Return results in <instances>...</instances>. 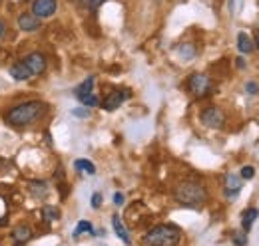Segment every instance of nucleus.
I'll use <instances>...</instances> for the list:
<instances>
[{
  "label": "nucleus",
  "mask_w": 259,
  "mask_h": 246,
  "mask_svg": "<svg viewBox=\"0 0 259 246\" xmlns=\"http://www.w3.org/2000/svg\"><path fill=\"white\" fill-rule=\"evenodd\" d=\"M12 238L16 240V242H28L30 238H32V230H30V226H16L14 230H12Z\"/></svg>",
  "instance_id": "2eb2a0df"
},
{
  "label": "nucleus",
  "mask_w": 259,
  "mask_h": 246,
  "mask_svg": "<svg viewBox=\"0 0 259 246\" xmlns=\"http://www.w3.org/2000/svg\"><path fill=\"white\" fill-rule=\"evenodd\" d=\"M46 109H48V105L44 101H40V99L24 101V103L14 105L12 109H8L6 115H4V121L8 125H12V127H16V129H22V127H28V125L36 123L38 119H42Z\"/></svg>",
  "instance_id": "f257e3e1"
},
{
  "label": "nucleus",
  "mask_w": 259,
  "mask_h": 246,
  "mask_svg": "<svg viewBox=\"0 0 259 246\" xmlns=\"http://www.w3.org/2000/svg\"><path fill=\"white\" fill-rule=\"evenodd\" d=\"M255 44H257V48H259V32H257V38H255Z\"/></svg>",
  "instance_id": "2f4dec72"
},
{
  "label": "nucleus",
  "mask_w": 259,
  "mask_h": 246,
  "mask_svg": "<svg viewBox=\"0 0 259 246\" xmlns=\"http://www.w3.org/2000/svg\"><path fill=\"white\" fill-rule=\"evenodd\" d=\"M4 32H6V24H4V22H2V20H0V38H2V36H4Z\"/></svg>",
  "instance_id": "c756f323"
},
{
  "label": "nucleus",
  "mask_w": 259,
  "mask_h": 246,
  "mask_svg": "<svg viewBox=\"0 0 259 246\" xmlns=\"http://www.w3.org/2000/svg\"><path fill=\"white\" fill-rule=\"evenodd\" d=\"M201 123L211 127V129H220L226 123V115H224V111L220 107H207L201 113Z\"/></svg>",
  "instance_id": "423d86ee"
},
{
  "label": "nucleus",
  "mask_w": 259,
  "mask_h": 246,
  "mask_svg": "<svg viewBox=\"0 0 259 246\" xmlns=\"http://www.w3.org/2000/svg\"><path fill=\"white\" fill-rule=\"evenodd\" d=\"M84 232L94 234V228H92V224H90L88 220H80V222H78V226H76V230H74V238H78V236L84 234Z\"/></svg>",
  "instance_id": "6ab92c4d"
},
{
  "label": "nucleus",
  "mask_w": 259,
  "mask_h": 246,
  "mask_svg": "<svg viewBox=\"0 0 259 246\" xmlns=\"http://www.w3.org/2000/svg\"><path fill=\"white\" fill-rule=\"evenodd\" d=\"M42 216H44V220H56L58 216H60V211L56 209V207H44L42 209Z\"/></svg>",
  "instance_id": "412c9836"
},
{
  "label": "nucleus",
  "mask_w": 259,
  "mask_h": 246,
  "mask_svg": "<svg viewBox=\"0 0 259 246\" xmlns=\"http://www.w3.org/2000/svg\"><path fill=\"white\" fill-rule=\"evenodd\" d=\"M74 169L80 171V173H84V175H96V167L88 159H76L74 161Z\"/></svg>",
  "instance_id": "dca6fc26"
},
{
  "label": "nucleus",
  "mask_w": 259,
  "mask_h": 246,
  "mask_svg": "<svg viewBox=\"0 0 259 246\" xmlns=\"http://www.w3.org/2000/svg\"><path fill=\"white\" fill-rule=\"evenodd\" d=\"M180 240H182V232L178 226L171 224H160L152 228L144 238L148 246H178Z\"/></svg>",
  "instance_id": "7ed1b4c3"
},
{
  "label": "nucleus",
  "mask_w": 259,
  "mask_h": 246,
  "mask_svg": "<svg viewBox=\"0 0 259 246\" xmlns=\"http://www.w3.org/2000/svg\"><path fill=\"white\" fill-rule=\"evenodd\" d=\"M237 50L241 54H251L253 52V42H251V38L245 32H239L237 34Z\"/></svg>",
  "instance_id": "4468645a"
},
{
  "label": "nucleus",
  "mask_w": 259,
  "mask_h": 246,
  "mask_svg": "<svg viewBox=\"0 0 259 246\" xmlns=\"http://www.w3.org/2000/svg\"><path fill=\"white\" fill-rule=\"evenodd\" d=\"M205 199H207L205 187H201L199 183H192V181L178 184L176 191H174V201L178 205H184V207L197 209V207H201L205 203Z\"/></svg>",
  "instance_id": "f03ea898"
},
{
  "label": "nucleus",
  "mask_w": 259,
  "mask_h": 246,
  "mask_svg": "<svg viewBox=\"0 0 259 246\" xmlns=\"http://www.w3.org/2000/svg\"><path fill=\"white\" fill-rule=\"evenodd\" d=\"M94 90V78L90 76V78H86L78 88H76V97H80V95H84V93H90Z\"/></svg>",
  "instance_id": "f3484780"
},
{
  "label": "nucleus",
  "mask_w": 259,
  "mask_h": 246,
  "mask_svg": "<svg viewBox=\"0 0 259 246\" xmlns=\"http://www.w3.org/2000/svg\"><path fill=\"white\" fill-rule=\"evenodd\" d=\"M72 115H74V117H82V119H84V117H88V115H90V111H86L84 107H80V109H72Z\"/></svg>",
  "instance_id": "5701e85b"
},
{
  "label": "nucleus",
  "mask_w": 259,
  "mask_h": 246,
  "mask_svg": "<svg viewBox=\"0 0 259 246\" xmlns=\"http://www.w3.org/2000/svg\"><path fill=\"white\" fill-rule=\"evenodd\" d=\"M188 90L194 93L195 97H205L211 92V80L205 74H194L188 82Z\"/></svg>",
  "instance_id": "20e7f679"
},
{
  "label": "nucleus",
  "mask_w": 259,
  "mask_h": 246,
  "mask_svg": "<svg viewBox=\"0 0 259 246\" xmlns=\"http://www.w3.org/2000/svg\"><path fill=\"white\" fill-rule=\"evenodd\" d=\"M130 95H132L130 90H116V92L110 93L104 101H100V105H102L104 111H114V109H118L126 99H130Z\"/></svg>",
  "instance_id": "39448f33"
},
{
  "label": "nucleus",
  "mask_w": 259,
  "mask_h": 246,
  "mask_svg": "<svg viewBox=\"0 0 259 246\" xmlns=\"http://www.w3.org/2000/svg\"><path fill=\"white\" fill-rule=\"evenodd\" d=\"M104 2H106V0H90V8H92V10H96L98 6H100V4H104Z\"/></svg>",
  "instance_id": "cd10ccee"
},
{
  "label": "nucleus",
  "mask_w": 259,
  "mask_h": 246,
  "mask_svg": "<svg viewBox=\"0 0 259 246\" xmlns=\"http://www.w3.org/2000/svg\"><path fill=\"white\" fill-rule=\"evenodd\" d=\"M8 72H10V76H12L16 82H28V80L32 78V72H30V68L24 64V60L14 61V64L8 68Z\"/></svg>",
  "instance_id": "1a4fd4ad"
},
{
  "label": "nucleus",
  "mask_w": 259,
  "mask_h": 246,
  "mask_svg": "<svg viewBox=\"0 0 259 246\" xmlns=\"http://www.w3.org/2000/svg\"><path fill=\"white\" fill-rule=\"evenodd\" d=\"M178 54L184 58V60H192L195 56V48L192 44H184V46H180L178 48Z\"/></svg>",
  "instance_id": "aec40b11"
},
{
  "label": "nucleus",
  "mask_w": 259,
  "mask_h": 246,
  "mask_svg": "<svg viewBox=\"0 0 259 246\" xmlns=\"http://www.w3.org/2000/svg\"><path fill=\"white\" fill-rule=\"evenodd\" d=\"M86 107H98L100 105V97H98L94 92H90V93H84V95H80L78 97Z\"/></svg>",
  "instance_id": "a211bd4d"
},
{
  "label": "nucleus",
  "mask_w": 259,
  "mask_h": 246,
  "mask_svg": "<svg viewBox=\"0 0 259 246\" xmlns=\"http://www.w3.org/2000/svg\"><path fill=\"white\" fill-rule=\"evenodd\" d=\"M100 205H102V195H100V193H94V195H92V207H94V209H100Z\"/></svg>",
  "instance_id": "393cba45"
},
{
  "label": "nucleus",
  "mask_w": 259,
  "mask_h": 246,
  "mask_svg": "<svg viewBox=\"0 0 259 246\" xmlns=\"http://www.w3.org/2000/svg\"><path fill=\"white\" fill-rule=\"evenodd\" d=\"M233 242H235V246H245L247 244V236L245 234H235Z\"/></svg>",
  "instance_id": "b1692460"
},
{
  "label": "nucleus",
  "mask_w": 259,
  "mask_h": 246,
  "mask_svg": "<svg viewBox=\"0 0 259 246\" xmlns=\"http://www.w3.org/2000/svg\"><path fill=\"white\" fill-rule=\"evenodd\" d=\"M224 183H226V195L229 197V199H235V197L239 195V191H241V184H243V179H241L239 175L227 173L226 179H224Z\"/></svg>",
  "instance_id": "9b49d317"
},
{
  "label": "nucleus",
  "mask_w": 259,
  "mask_h": 246,
  "mask_svg": "<svg viewBox=\"0 0 259 246\" xmlns=\"http://www.w3.org/2000/svg\"><path fill=\"white\" fill-rule=\"evenodd\" d=\"M112 224H114V232L118 234V238L124 242V244H132V238H130V232L128 228H126V224L122 222V218H120V215H114L112 216Z\"/></svg>",
  "instance_id": "f8f14e48"
},
{
  "label": "nucleus",
  "mask_w": 259,
  "mask_h": 246,
  "mask_svg": "<svg viewBox=\"0 0 259 246\" xmlns=\"http://www.w3.org/2000/svg\"><path fill=\"white\" fill-rule=\"evenodd\" d=\"M114 203H116V205H122V203H124V195H122V193H116V195H114Z\"/></svg>",
  "instance_id": "bb28decb"
},
{
  "label": "nucleus",
  "mask_w": 259,
  "mask_h": 246,
  "mask_svg": "<svg viewBox=\"0 0 259 246\" xmlns=\"http://www.w3.org/2000/svg\"><path fill=\"white\" fill-rule=\"evenodd\" d=\"M259 216V211L253 207V209H247L243 215H241V226H243V232H249L253 228V222Z\"/></svg>",
  "instance_id": "ddd939ff"
},
{
  "label": "nucleus",
  "mask_w": 259,
  "mask_h": 246,
  "mask_svg": "<svg viewBox=\"0 0 259 246\" xmlns=\"http://www.w3.org/2000/svg\"><path fill=\"white\" fill-rule=\"evenodd\" d=\"M245 90H247V93H251V95H253V93L259 92V86L255 84V82H249V84L245 86Z\"/></svg>",
  "instance_id": "a878e982"
},
{
  "label": "nucleus",
  "mask_w": 259,
  "mask_h": 246,
  "mask_svg": "<svg viewBox=\"0 0 259 246\" xmlns=\"http://www.w3.org/2000/svg\"><path fill=\"white\" fill-rule=\"evenodd\" d=\"M239 177H241V179H245V181H249V179H253V177H255V169L247 165V167H243V169H241Z\"/></svg>",
  "instance_id": "4be33fe9"
},
{
  "label": "nucleus",
  "mask_w": 259,
  "mask_h": 246,
  "mask_svg": "<svg viewBox=\"0 0 259 246\" xmlns=\"http://www.w3.org/2000/svg\"><path fill=\"white\" fill-rule=\"evenodd\" d=\"M82 4H86V6H90V0H80Z\"/></svg>",
  "instance_id": "7c9ffc66"
},
{
  "label": "nucleus",
  "mask_w": 259,
  "mask_h": 246,
  "mask_svg": "<svg viewBox=\"0 0 259 246\" xmlns=\"http://www.w3.org/2000/svg\"><path fill=\"white\" fill-rule=\"evenodd\" d=\"M24 64L30 68L32 76H40V74H44V72H46V66H48L46 56H44V54H40V52H32V54H28V56L24 58Z\"/></svg>",
  "instance_id": "6e6552de"
},
{
  "label": "nucleus",
  "mask_w": 259,
  "mask_h": 246,
  "mask_svg": "<svg viewBox=\"0 0 259 246\" xmlns=\"http://www.w3.org/2000/svg\"><path fill=\"white\" fill-rule=\"evenodd\" d=\"M58 8V0H32V14L42 18H50Z\"/></svg>",
  "instance_id": "0eeeda50"
},
{
  "label": "nucleus",
  "mask_w": 259,
  "mask_h": 246,
  "mask_svg": "<svg viewBox=\"0 0 259 246\" xmlns=\"http://www.w3.org/2000/svg\"><path fill=\"white\" fill-rule=\"evenodd\" d=\"M18 28L22 32H36L40 28V18L32 12H22L18 14Z\"/></svg>",
  "instance_id": "9d476101"
},
{
  "label": "nucleus",
  "mask_w": 259,
  "mask_h": 246,
  "mask_svg": "<svg viewBox=\"0 0 259 246\" xmlns=\"http://www.w3.org/2000/svg\"><path fill=\"white\" fill-rule=\"evenodd\" d=\"M235 64H237V68H239V70H243V68H245V60H243V58H237Z\"/></svg>",
  "instance_id": "c85d7f7f"
}]
</instances>
